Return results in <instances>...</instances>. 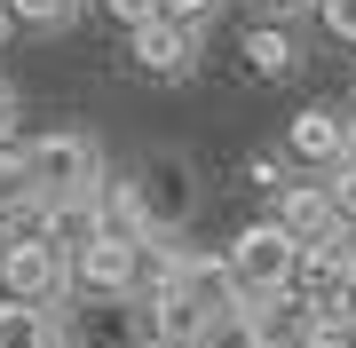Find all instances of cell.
Segmentation results:
<instances>
[{"label":"cell","instance_id":"1","mask_svg":"<svg viewBox=\"0 0 356 348\" xmlns=\"http://www.w3.org/2000/svg\"><path fill=\"white\" fill-rule=\"evenodd\" d=\"M24 174H32V190L48 198V206H56V198H95L103 182H111V174H103V142H95V135H79V127L40 135V142H32V158H24Z\"/></svg>","mask_w":356,"mask_h":348},{"label":"cell","instance_id":"2","mask_svg":"<svg viewBox=\"0 0 356 348\" xmlns=\"http://www.w3.org/2000/svg\"><path fill=\"white\" fill-rule=\"evenodd\" d=\"M293 270H301V245H293L277 222H254V230L229 238V277H238L245 301H277V293H293Z\"/></svg>","mask_w":356,"mask_h":348},{"label":"cell","instance_id":"3","mask_svg":"<svg viewBox=\"0 0 356 348\" xmlns=\"http://www.w3.org/2000/svg\"><path fill=\"white\" fill-rule=\"evenodd\" d=\"M72 285V261L56 254L48 238H16L0 254V301H24V309H56Z\"/></svg>","mask_w":356,"mask_h":348},{"label":"cell","instance_id":"4","mask_svg":"<svg viewBox=\"0 0 356 348\" xmlns=\"http://www.w3.org/2000/svg\"><path fill=\"white\" fill-rule=\"evenodd\" d=\"M285 151L301 158L309 174H341L348 158H356V119H348V111H332V103H309V111H293Z\"/></svg>","mask_w":356,"mask_h":348},{"label":"cell","instance_id":"5","mask_svg":"<svg viewBox=\"0 0 356 348\" xmlns=\"http://www.w3.org/2000/svg\"><path fill=\"white\" fill-rule=\"evenodd\" d=\"M277 230L293 238V245H332L341 238V206H332V182L325 174H301V182H285L277 190Z\"/></svg>","mask_w":356,"mask_h":348},{"label":"cell","instance_id":"6","mask_svg":"<svg viewBox=\"0 0 356 348\" xmlns=\"http://www.w3.org/2000/svg\"><path fill=\"white\" fill-rule=\"evenodd\" d=\"M72 285H79V293H95V301H127V293H143V245H127V238H95L88 254L72 261Z\"/></svg>","mask_w":356,"mask_h":348},{"label":"cell","instance_id":"7","mask_svg":"<svg viewBox=\"0 0 356 348\" xmlns=\"http://www.w3.org/2000/svg\"><path fill=\"white\" fill-rule=\"evenodd\" d=\"M135 198H143V214H151V238H166L182 214H191V167H182L175 151L143 158V174H135Z\"/></svg>","mask_w":356,"mask_h":348},{"label":"cell","instance_id":"8","mask_svg":"<svg viewBox=\"0 0 356 348\" xmlns=\"http://www.w3.org/2000/svg\"><path fill=\"white\" fill-rule=\"evenodd\" d=\"M348 277H356V254H348V230L332 238V245H301V270H293V293L309 301V309H341V293H348Z\"/></svg>","mask_w":356,"mask_h":348},{"label":"cell","instance_id":"9","mask_svg":"<svg viewBox=\"0 0 356 348\" xmlns=\"http://www.w3.org/2000/svg\"><path fill=\"white\" fill-rule=\"evenodd\" d=\"M245 317H254V340H261V348H317V340H325V309H309L301 293L245 301Z\"/></svg>","mask_w":356,"mask_h":348},{"label":"cell","instance_id":"10","mask_svg":"<svg viewBox=\"0 0 356 348\" xmlns=\"http://www.w3.org/2000/svg\"><path fill=\"white\" fill-rule=\"evenodd\" d=\"M40 238H48L64 261H79V254H88V245L103 238V214H95V198H56V206L40 214Z\"/></svg>","mask_w":356,"mask_h":348},{"label":"cell","instance_id":"11","mask_svg":"<svg viewBox=\"0 0 356 348\" xmlns=\"http://www.w3.org/2000/svg\"><path fill=\"white\" fill-rule=\"evenodd\" d=\"M191 56H198V32L166 24V16H159V24H143V32H135V64L151 72V79H182V72H191Z\"/></svg>","mask_w":356,"mask_h":348},{"label":"cell","instance_id":"12","mask_svg":"<svg viewBox=\"0 0 356 348\" xmlns=\"http://www.w3.org/2000/svg\"><path fill=\"white\" fill-rule=\"evenodd\" d=\"M0 348H64V324H56V309L0 301Z\"/></svg>","mask_w":356,"mask_h":348},{"label":"cell","instance_id":"13","mask_svg":"<svg viewBox=\"0 0 356 348\" xmlns=\"http://www.w3.org/2000/svg\"><path fill=\"white\" fill-rule=\"evenodd\" d=\"M245 64H254V79H293V72H301V48L261 24V32H245Z\"/></svg>","mask_w":356,"mask_h":348},{"label":"cell","instance_id":"14","mask_svg":"<svg viewBox=\"0 0 356 348\" xmlns=\"http://www.w3.org/2000/svg\"><path fill=\"white\" fill-rule=\"evenodd\" d=\"M198 348H261V340H254V317H245V309L214 317V324H206V340H198Z\"/></svg>","mask_w":356,"mask_h":348},{"label":"cell","instance_id":"15","mask_svg":"<svg viewBox=\"0 0 356 348\" xmlns=\"http://www.w3.org/2000/svg\"><path fill=\"white\" fill-rule=\"evenodd\" d=\"M72 8H79V0H8L16 24H40V32H48V24H72Z\"/></svg>","mask_w":356,"mask_h":348},{"label":"cell","instance_id":"16","mask_svg":"<svg viewBox=\"0 0 356 348\" xmlns=\"http://www.w3.org/2000/svg\"><path fill=\"white\" fill-rule=\"evenodd\" d=\"M317 24H325L332 40H348V48H356V0H317Z\"/></svg>","mask_w":356,"mask_h":348},{"label":"cell","instance_id":"17","mask_svg":"<svg viewBox=\"0 0 356 348\" xmlns=\"http://www.w3.org/2000/svg\"><path fill=\"white\" fill-rule=\"evenodd\" d=\"M325 182H332V206H341V230H356V158L341 174H325Z\"/></svg>","mask_w":356,"mask_h":348},{"label":"cell","instance_id":"18","mask_svg":"<svg viewBox=\"0 0 356 348\" xmlns=\"http://www.w3.org/2000/svg\"><path fill=\"white\" fill-rule=\"evenodd\" d=\"M159 16H166V24H182V32H198L206 16H214V0H159Z\"/></svg>","mask_w":356,"mask_h":348},{"label":"cell","instance_id":"19","mask_svg":"<svg viewBox=\"0 0 356 348\" xmlns=\"http://www.w3.org/2000/svg\"><path fill=\"white\" fill-rule=\"evenodd\" d=\"M103 8L119 16L127 32H143V24H159V0H103Z\"/></svg>","mask_w":356,"mask_h":348},{"label":"cell","instance_id":"20","mask_svg":"<svg viewBox=\"0 0 356 348\" xmlns=\"http://www.w3.org/2000/svg\"><path fill=\"white\" fill-rule=\"evenodd\" d=\"M8 135H16V88L0 79V142H8Z\"/></svg>","mask_w":356,"mask_h":348},{"label":"cell","instance_id":"21","mask_svg":"<svg viewBox=\"0 0 356 348\" xmlns=\"http://www.w3.org/2000/svg\"><path fill=\"white\" fill-rule=\"evenodd\" d=\"M269 8H301V0H269ZM309 8H317V0H309Z\"/></svg>","mask_w":356,"mask_h":348},{"label":"cell","instance_id":"22","mask_svg":"<svg viewBox=\"0 0 356 348\" xmlns=\"http://www.w3.org/2000/svg\"><path fill=\"white\" fill-rule=\"evenodd\" d=\"M0 32H8V0H0Z\"/></svg>","mask_w":356,"mask_h":348},{"label":"cell","instance_id":"23","mask_svg":"<svg viewBox=\"0 0 356 348\" xmlns=\"http://www.w3.org/2000/svg\"><path fill=\"white\" fill-rule=\"evenodd\" d=\"M8 245H16V238H8V230H0V254H8Z\"/></svg>","mask_w":356,"mask_h":348},{"label":"cell","instance_id":"24","mask_svg":"<svg viewBox=\"0 0 356 348\" xmlns=\"http://www.w3.org/2000/svg\"><path fill=\"white\" fill-rule=\"evenodd\" d=\"M317 348H348V340H317Z\"/></svg>","mask_w":356,"mask_h":348},{"label":"cell","instance_id":"25","mask_svg":"<svg viewBox=\"0 0 356 348\" xmlns=\"http://www.w3.org/2000/svg\"><path fill=\"white\" fill-rule=\"evenodd\" d=\"M348 348H356V340H348Z\"/></svg>","mask_w":356,"mask_h":348}]
</instances>
